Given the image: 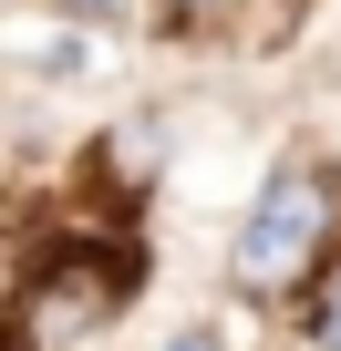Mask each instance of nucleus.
<instances>
[{
    "label": "nucleus",
    "instance_id": "nucleus-1",
    "mask_svg": "<svg viewBox=\"0 0 341 351\" xmlns=\"http://www.w3.org/2000/svg\"><path fill=\"white\" fill-rule=\"evenodd\" d=\"M331 217H341V176L320 165V155H290L269 186L248 197V217H238V289H300V279H320V248H331Z\"/></svg>",
    "mask_w": 341,
    "mask_h": 351
},
{
    "label": "nucleus",
    "instance_id": "nucleus-2",
    "mask_svg": "<svg viewBox=\"0 0 341 351\" xmlns=\"http://www.w3.org/2000/svg\"><path fill=\"white\" fill-rule=\"evenodd\" d=\"M145 11H155L165 32H176V42H207L217 21H238V0H145Z\"/></svg>",
    "mask_w": 341,
    "mask_h": 351
},
{
    "label": "nucleus",
    "instance_id": "nucleus-3",
    "mask_svg": "<svg viewBox=\"0 0 341 351\" xmlns=\"http://www.w3.org/2000/svg\"><path fill=\"white\" fill-rule=\"evenodd\" d=\"M300 320H310V341H320V351H341V269L310 289V310H300Z\"/></svg>",
    "mask_w": 341,
    "mask_h": 351
},
{
    "label": "nucleus",
    "instance_id": "nucleus-4",
    "mask_svg": "<svg viewBox=\"0 0 341 351\" xmlns=\"http://www.w3.org/2000/svg\"><path fill=\"white\" fill-rule=\"evenodd\" d=\"M165 351H228V330H217V320H197V330H176Z\"/></svg>",
    "mask_w": 341,
    "mask_h": 351
},
{
    "label": "nucleus",
    "instance_id": "nucleus-5",
    "mask_svg": "<svg viewBox=\"0 0 341 351\" xmlns=\"http://www.w3.org/2000/svg\"><path fill=\"white\" fill-rule=\"evenodd\" d=\"M73 21H124V0H73Z\"/></svg>",
    "mask_w": 341,
    "mask_h": 351
},
{
    "label": "nucleus",
    "instance_id": "nucleus-6",
    "mask_svg": "<svg viewBox=\"0 0 341 351\" xmlns=\"http://www.w3.org/2000/svg\"><path fill=\"white\" fill-rule=\"evenodd\" d=\"M0 351H11V341H0Z\"/></svg>",
    "mask_w": 341,
    "mask_h": 351
}]
</instances>
